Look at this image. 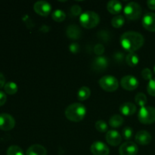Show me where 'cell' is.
Wrapping results in <instances>:
<instances>
[{"label":"cell","mask_w":155,"mask_h":155,"mask_svg":"<svg viewBox=\"0 0 155 155\" xmlns=\"http://www.w3.org/2000/svg\"><path fill=\"white\" fill-rule=\"evenodd\" d=\"M144 42L143 36L138 32H126L120 37L121 46L130 53L139 50L144 45Z\"/></svg>","instance_id":"6da1fadb"},{"label":"cell","mask_w":155,"mask_h":155,"mask_svg":"<svg viewBox=\"0 0 155 155\" xmlns=\"http://www.w3.org/2000/svg\"><path fill=\"white\" fill-rule=\"evenodd\" d=\"M86 114V108L80 103L71 104L65 109L64 114L67 119L72 122H80L84 119Z\"/></svg>","instance_id":"7a4b0ae2"},{"label":"cell","mask_w":155,"mask_h":155,"mask_svg":"<svg viewBox=\"0 0 155 155\" xmlns=\"http://www.w3.org/2000/svg\"><path fill=\"white\" fill-rule=\"evenodd\" d=\"M99 22L100 18L98 15L92 11H87L80 15V24L86 29L94 28L98 25Z\"/></svg>","instance_id":"3957f363"},{"label":"cell","mask_w":155,"mask_h":155,"mask_svg":"<svg viewBox=\"0 0 155 155\" xmlns=\"http://www.w3.org/2000/svg\"><path fill=\"white\" fill-rule=\"evenodd\" d=\"M140 123L143 124H151L155 122V107L145 106L141 107L138 114Z\"/></svg>","instance_id":"277c9868"},{"label":"cell","mask_w":155,"mask_h":155,"mask_svg":"<svg viewBox=\"0 0 155 155\" xmlns=\"http://www.w3.org/2000/svg\"><path fill=\"white\" fill-rule=\"evenodd\" d=\"M124 12L127 19L131 20V21H136L142 16V9L140 5L134 2H129L125 6Z\"/></svg>","instance_id":"5b68a950"},{"label":"cell","mask_w":155,"mask_h":155,"mask_svg":"<svg viewBox=\"0 0 155 155\" xmlns=\"http://www.w3.org/2000/svg\"><path fill=\"white\" fill-rule=\"evenodd\" d=\"M99 86L106 92H115L119 87V82L116 77L113 76H104L99 80Z\"/></svg>","instance_id":"8992f818"},{"label":"cell","mask_w":155,"mask_h":155,"mask_svg":"<svg viewBox=\"0 0 155 155\" xmlns=\"http://www.w3.org/2000/svg\"><path fill=\"white\" fill-rule=\"evenodd\" d=\"M120 85L126 90L133 91L137 89L139 85V82L136 77L131 75H128L125 76L121 79Z\"/></svg>","instance_id":"52a82bcc"},{"label":"cell","mask_w":155,"mask_h":155,"mask_svg":"<svg viewBox=\"0 0 155 155\" xmlns=\"http://www.w3.org/2000/svg\"><path fill=\"white\" fill-rule=\"evenodd\" d=\"M15 126V120L8 114H0V129L4 131L12 130Z\"/></svg>","instance_id":"ba28073f"},{"label":"cell","mask_w":155,"mask_h":155,"mask_svg":"<svg viewBox=\"0 0 155 155\" xmlns=\"http://www.w3.org/2000/svg\"><path fill=\"white\" fill-rule=\"evenodd\" d=\"M33 9L36 14L41 16H48L51 12V6L45 1H38L33 5Z\"/></svg>","instance_id":"9c48e42d"},{"label":"cell","mask_w":155,"mask_h":155,"mask_svg":"<svg viewBox=\"0 0 155 155\" xmlns=\"http://www.w3.org/2000/svg\"><path fill=\"white\" fill-rule=\"evenodd\" d=\"M139 151V148L135 142H126L120 145L119 154L120 155H136Z\"/></svg>","instance_id":"30bf717a"},{"label":"cell","mask_w":155,"mask_h":155,"mask_svg":"<svg viewBox=\"0 0 155 155\" xmlns=\"http://www.w3.org/2000/svg\"><path fill=\"white\" fill-rule=\"evenodd\" d=\"M90 151L93 155H109V148L102 142H95L91 145Z\"/></svg>","instance_id":"8fae6325"},{"label":"cell","mask_w":155,"mask_h":155,"mask_svg":"<svg viewBox=\"0 0 155 155\" xmlns=\"http://www.w3.org/2000/svg\"><path fill=\"white\" fill-rule=\"evenodd\" d=\"M142 26L147 30L155 32V14L148 12L142 18Z\"/></svg>","instance_id":"7c38bea8"},{"label":"cell","mask_w":155,"mask_h":155,"mask_svg":"<svg viewBox=\"0 0 155 155\" xmlns=\"http://www.w3.org/2000/svg\"><path fill=\"white\" fill-rule=\"evenodd\" d=\"M106 141L111 146H117L122 142V136L116 130H110L106 134Z\"/></svg>","instance_id":"4fadbf2b"},{"label":"cell","mask_w":155,"mask_h":155,"mask_svg":"<svg viewBox=\"0 0 155 155\" xmlns=\"http://www.w3.org/2000/svg\"><path fill=\"white\" fill-rule=\"evenodd\" d=\"M151 134L146 130H141L136 134L135 140L138 144L141 145H147L151 142Z\"/></svg>","instance_id":"5bb4252c"},{"label":"cell","mask_w":155,"mask_h":155,"mask_svg":"<svg viewBox=\"0 0 155 155\" xmlns=\"http://www.w3.org/2000/svg\"><path fill=\"white\" fill-rule=\"evenodd\" d=\"M137 107L132 102H125L120 107V111L124 116H131L136 112Z\"/></svg>","instance_id":"9a60e30c"},{"label":"cell","mask_w":155,"mask_h":155,"mask_svg":"<svg viewBox=\"0 0 155 155\" xmlns=\"http://www.w3.org/2000/svg\"><path fill=\"white\" fill-rule=\"evenodd\" d=\"M47 151L42 145H33L27 150L26 155H46Z\"/></svg>","instance_id":"2e32d148"},{"label":"cell","mask_w":155,"mask_h":155,"mask_svg":"<svg viewBox=\"0 0 155 155\" xmlns=\"http://www.w3.org/2000/svg\"><path fill=\"white\" fill-rule=\"evenodd\" d=\"M107 9L112 15H118L122 11V4L117 0H111L107 3Z\"/></svg>","instance_id":"e0dca14e"},{"label":"cell","mask_w":155,"mask_h":155,"mask_svg":"<svg viewBox=\"0 0 155 155\" xmlns=\"http://www.w3.org/2000/svg\"><path fill=\"white\" fill-rule=\"evenodd\" d=\"M67 35L70 39H77L81 36V30L77 25H70L67 29Z\"/></svg>","instance_id":"ac0fdd59"},{"label":"cell","mask_w":155,"mask_h":155,"mask_svg":"<svg viewBox=\"0 0 155 155\" xmlns=\"http://www.w3.org/2000/svg\"><path fill=\"white\" fill-rule=\"evenodd\" d=\"M107 64H108V61L107 58L103 56H99L94 60L92 67L97 71H101V70L105 69Z\"/></svg>","instance_id":"d6986e66"},{"label":"cell","mask_w":155,"mask_h":155,"mask_svg":"<svg viewBox=\"0 0 155 155\" xmlns=\"http://www.w3.org/2000/svg\"><path fill=\"white\" fill-rule=\"evenodd\" d=\"M124 118L121 115L114 114L109 120V125L114 129H117L124 124Z\"/></svg>","instance_id":"ffe728a7"},{"label":"cell","mask_w":155,"mask_h":155,"mask_svg":"<svg viewBox=\"0 0 155 155\" xmlns=\"http://www.w3.org/2000/svg\"><path fill=\"white\" fill-rule=\"evenodd\" d=\"M126 62L130 67L134 68L139 64V58L135 52H130L126 57Z\"/></svg>","instance_id":"44dd1931"},{"label":"cell","mask_w":155,"mask_h":155,"mask_svg":"<svg viewBox=\"0 0 155 155\" xmlns=\"http://www.w3.org/2000/svg\"><path fill=\"white\" fill-rule=\"evenodd\" d=\"M91 95V90L86 86H83L77 92V98L80 101H85Z\"/></svg>","instance_id":"7402d4cb"},{"label":"cell","mask_w":155,"mask_h":155,"mask_svg":"<svg viewBox=\"0 0 155 155\" xmlns=\"http://www.w3.org/2000/svg\"><path fill=\"white\" fill-rule=\"evenodd\" d=\"M5 92L8 95H14L17 93L18 90V87L17 84L14 82H8L4 86Z\"/></svg>","instance_id":"603a6c76"},{"label":"cell","mask_w":155,"mask_h":155,"mask_svg":"<svg viewBox=\"0 0 155 155\" xmlns=\"http://www.w3.org/2000/svg\"><path fill=\"white\" fill-rule=\"evenodd\" d=\"M51 18L56 22H62L66 18V15L64 12L60 9H57V10L54 11L51 14Z\"/></svg>","instance_id":"cb8c5ba5"},{"label":"cell","mask_w":155,"mask_h":155,"mask_svg":"<svg viewBox=\"0 0 155 155\" xmlns=\"http://www.w3.org/2000/svg\"><path fill=\"white\" fill-rule=\"evenodd\" d=\"M125 23V18L123 15H117L112 19L111 24L115 28H120Z\"/></svg>","instance_id":"d4e9b609"},{"label":"cell","mask_w":155,"mask_h":155,"mask_svg":"<svg viewBox=\"0 0 155 155\" xmlns=\"http://www.w3.org/2000/svg\"><path fill=\"white\" fill-rule=\"evenodd\" d=\"M135 101L138 105L142 107H145L147 101H148V99H147V97L145 94L142 93V92H139L135 97Z\"/></svg>","instance_id":"484cf974"},{"label":"cell","mask_w":155,"mask_h":155,"mask_svg":"<svg viewBox=\"0 0 155 155\" xmlns=\"http://www.w3.org/2000/svg\"><path fill=\"white\" fill-rule=\"evenodd\" d=\"M7 155H24L23 150L18 145H12L7 150Z\"/></svg>","instance_id":"4316f807"},{"label":"cell","mask_w":155,"mask_h":155,"mask_svg":"<svg viewBox=\"0 0 155 155\" xmlns=\"http://www.w3.org/2000/svg\"><path fill=\"white\" fill-rule=\"evenodd\" d=\"M95 127L100 133H105L107 130V124L104 120H98L95 124Z\"/></svg>","instance_id":"83f0119b"},{"label":"cell","mask_w":155,"mask_h":155,"mask_svg":"<svg viewBox=\"0 0 155 155\" xmlns=\"http://www.w3.org/2000/svg\"><path fill=\"white\" fill-rule=\"evenodd\" d=\"M123 137L126 140H130L133 136V130L130 127H124V130L122 131Z\"/></svg>","instance_id":"f1b7e54d"},{"label":"cell","mask_w":155,"mask_h":155,"mask_svg":"<svg viewBox=\"0 0 155 155\" xmlns=\"http://www.w3.org/2000/svg\"><path fill=\"white\" fill-rule=\"evenodd\" d=\"M147 91L148 94L151 96H155V78L151 79L148 82V86H147Z\"/></svg>","instance_id":"f546056e"},{"label":"cell","mask_w":155,"mask_h":155,"mask_svg":"<svg viewBox=\"0 0 155 155\" xmlns=\"http://www.w3.org/2000/svg\"><path fill=\"white\" fill-rule=\"evenodd\" d=\"M142 77L145 80H151L152 79V72L149 68H145L142 71Z\"/></svg>","instance_id":"4dcf8cb0"},{"label":"cell","mask_w":155,"mask_h":155,"mask_svg":"<svg viewBox=\"0 0 155 155\" xmlns=\"http://www.w3.org/2000/svg\"><path fill=\"white\" fill-rule=\"evenodd\" d=\"M94 52L97 55H101L104 52V47L102 44H97L94 48Z\"/></svg>","instance_id":"1f68e13d"},{"label":"cell","mask_w":155,"mask_h":155,"mask_svg":"<svg viewBox=\"0 0 155 155\" xmlns=\"http://www.w3.org/2000/svg\"><path fill=\"white\" fill-rule=\"evenodd\" d=\"M71 13H72L73 15L74 16H77V15H80L82 12V8L77 5H74L72 6L71 8Z\"/></svg>","instance_id":"d6a6232c"},{"label":"cell","mask_w":155,"mask_h":155,"mask_svg":"<svg viewBox=\"0 0 155 155\" xmlns=\"http://www.w3.org/2000/svg\"><path fill=\"white\" fill-rule=\"evenodd\" d=\"M7 101V96L4 92L0 91V106H2Z\"/></svg>","instance_id":"836d02e7"},{"label":"cell","mask_w":155,"mask_h":155,"mask_svg":"<svg viewBox=\"0 0 155 155\" xmlns=\"http://www.w3.org/2000/svg\"><path fill=\"white\" fill-rule=\"evenodd\" d=\"M79 48H80V46H79L78 44L77 43L71 44V45H70V51L73 53L78 52Z\"/></svg>","instance_id":"e575fe53"},{"label":"cell","mask_w":155,"mask_h":155,"mask_svg":"<svg viewBox=\"0 0 155 155\" xmlns=\"http://www.w3.org/2000/svg\"><path fill=\"white\" fill-rule=\"evenodd\" d=\"M5 85V76L3 75L2 73L0 72V89L4 87Z\"/></svg>","instance_id":"d590c367"},{"label":"cell","mask_w":155,"mask_h":155,"mask_svg":"<svg viewBox=\"0 0 155 155\" xmlns=\"http://www.w3.org/2000/svg\"><path fill=\"white\" fill-rule=\"evenodd\" d=\"M147 4L149 8L152 9V10H155V0H148L147 2Z\"/></svg>","instance_id":"8d00e7d4"},{"label":"cell","mask_w":155,"mask_h":155,"mask_svg":"<svg viewBox=\"0 0 155 155\" xmlns=\"http://www.w3.org/2000/svg\"><path fill=\"white\" fill-rule=\"evenodd\" d=\"M154 74H155V65H154Z\"/></svg>","instance_id":"74e56055"}]
</instances>
